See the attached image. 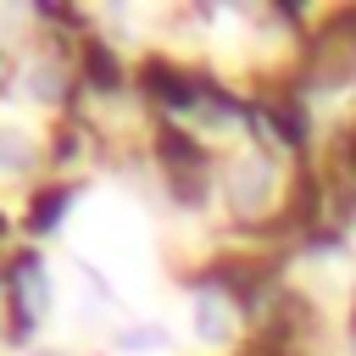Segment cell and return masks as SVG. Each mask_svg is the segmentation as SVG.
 Listing matches in <instances>:
<instances>
[{
  "label": "cell",
  "mask_w": 356,
  "mask_h": 356,
  "mask_svg": "<svg viewBox=\"0 0 356 356\" xmlns=\"http://www.w3.org/2000/svg\"><path fill=\"white\" fill-rule=\"evenodd\" d=\"M234 195H239V206H261V200L273 195V167H267V161H239Z\"/></svg>",
  "instance_id": "1"
},
{
  "label": "cell",
  "mask_w": 356,
  "mask_h": 356,
  "mask_svg": "<svg viewBox=\"0 0 356 356\" xmlns=\"http://www.w3.org/2000/svg\"><path fill=\"white\" fill-rule=\"evenodd\" d=\"M195 334L206 339V345H222L228 339V312H222V300L217 295H195Z\"/></svg>",
  "instance_id": "2"
},
{
  "label": "cell",
  "mask_w": 356,
  "mask_h": 356,
  "mask_svg": "<svg viewBox=\"0 0 356 356\" xmlns=\"http://www.w3.org/2000/svg\"><path fill=\"white\" fill-rule=\"evenodd\" d=\"M17 284H28V295H33V306H50V284H44V273H39V261H28Z\"/></svg>",
  "instance_id": "3"
},
{
  "label": "cell",
  "mask_w": 356,
  "mask_h": 356,
  "mask_svg": "<svg viewBox=\"0 0 356 356\" xmlns=\"http://www.w3.org/2000/svg\"><path fill=\"white\" fill-rule=\"evenodd\" d=\"M28 83L39 89V100H50V89H56V72H50V67H33V72H28Z\"/></svg>",
  "instance_id": "4"
},
{
  "label": "cell",
  "mask_w": 356,
  "mask_h": 356,
  "mask_svg": "<svg viewBox=\"0 0 356 356\" xmlns=\"http://www.w3.org/2000/svg\"><path fill=\"white\" fill-rule=\"evenodd\" d=\"M39 356H61V350H39Z\"/></svg>",
  "instance_id": "5"
}]
</instances>
